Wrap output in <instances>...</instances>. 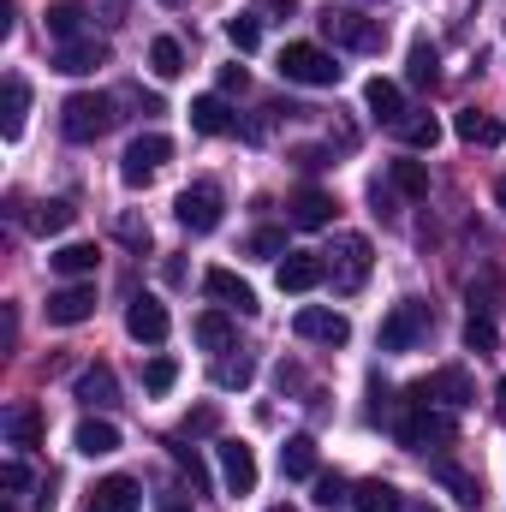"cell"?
<instances>
[{"label": "cell", "mask_w": 506, "mask_h": 512, "mask_svg": "<svg viewBox=\"0 0 506 512\" xmlns=\"http://www.w3.org/2000/svg\"><path fill=\"white\" fill-rule=\"evenodd\" d=\"M316 30L334 48H352V54H381V42H387V24L370 18V12H358V6H322Z\"/></svg>", "instance_id": "obj_1"}, {"label": "cell", "mask_w": 506, "mask_h": 512, "mask_svg": "<svg viewBox=\"0 0 506 512\" xmlns=\"http://www.w3.org/2000/svg\"><path fill=\"white\" fill-rule=\"evenodd\" d=\"M393 435H399V447H411V453H429V447L441 453V447H453V441H459L453 417H441L435 405H423V399H411V393H405V411H399Z\"/></svg>", "instance_id": "obj_2"}, {"label": "cell", "mask_w": 506, "mask_h": 512, "mask_svg": "<svg viewBox=\"0 0 506 512\" xmlns=\"http://www.w3.org/2000/svg\"><path fill=\"white\" fill-rule=\"evenodd\" d=\"M274 66H280L286 84H310V90H334V84L346 78V66H334V54L316 48V42H286Z\"/></svg>", "instance_id": "obj_3"}, {"label": "cell", "mask_w": 506, "mask_h": 512, "mask_svg": "<svg viewBox=\"0 0 506 512\" xmlns=\"http://www.w3.org/2000/svg\"><path fill=\"white\" fill-rule=\"evenodd\" d=\"M435 334V310L423 304V298H399L387 316H381V352H417L423 340Z\"/></svg>", "instance_id": "obj_4"}, {"label": "cell", "mask_w": 506, "mask_h": 512, "mask_svg": "<svg viewBox=\"0 0 506 512\" xmlns=\"http://www.w3.org/2000/svg\"><path fill=\"white\" fill-rule=\"evenodd\" d=\"M114 96H102V90H78V96H66V108H60V131L72 137V143H96L102 131H114Z\"/></svg>", "instance_id": "obj_5"}, {"label": "cell", "mask_w": 506, "mask_h": 512, "mask_svg": "<svg viewBox=\"0 0 506 512\" xmlns=\"http://www.w3.org/2000/svg\"><path fill=\"white\" fill-rule=\"evenodd\" d=\"M411 399H423V405H447V411H465V405H477V382H471L465 364H447V370H435V376H423V382L411 387Z\"/></svg>", "instance_id": "obj_6"}, {"label": "cell", "mask_w": 506, "mask_h": 512, "mask_svg": "<svg viewBox=\"0 0 506 512\" xmlns=\"http://www.w3.org/2000/svg\"><path fill=\"white\" fill-rule=\"evenodd\" d=\"M167 161H173V143H167L161 131H149V137H131V143H126V161H120V179L137 191V185H149V179H155Z\"/></svg>", "instance_id": "obj_7"}, {"label": "cell", "mask_w": 506, "mask_h": 512, "mask_svg": "<svg viewBox=\"0 0 506 512\" xmlns=\"http://www.w3.org/2000/svg\"><path fill=\"white\" fill-rule=\"evenodd\" d=\"M328 256H334V262H328L334 292H358V286L370 280V262H376V256H370V239H364V233H346Z\"/></svg>", "instance_id": "obj_8"}, {"label": "cell", "mask_w": 506, "mask_h": 512, "mask_svg": "<svg viewBox=\"0 0 506 512\" xmlns=\"http://www.w3.org/2000/svg\"><path fill=\"white\" fill-rule=\"evenodd\" d=\"M221 185H185L179 191V203H173V215H179V227L185 233H215L221 227Z\"/></svg>", "instance_id": "obj_9"}, {"label": "cell", "mask_w": 506, "mask_h": 512, "mask_svg": "<svg viewBox=\"0 0 506 512\" xmlns=\"http://www.w3.org/2000/svg\"><path fill=\"white\" fill-rule=\"evenodd\" d=\"M292 328H298V340H316V346H346L352 340V322L340 310H328V304H304L292 316Z\"/></svg>", "instance_id": "obj_10"}, {"label": "cell", "mask_w": 506, "mask_h": 512, "mask_svg": "<svg viewBox=\"0 0 506 512\" xmlns=\"http://www.w3.org/2000/svg\"><path fill=\"white\" fill-rule=\"evenodd\" d=\"M96 316V286L90 280H72V286H60L54 298H48V322L54 328H78V322H90Z\"/></svg>", "instance_id": "obj_11"}, {"label": "cell", "mask_w": 506, "mask_h": 512, "mask_svg": "<svg viewBox=\"0 0 506 512\" xmlns=\"http://www.w3.org/2000/svg\"><path fill=\"white\" fill-rule=\"evenodd\" d=\"M274 280H280V292H310V286L328 280V256L322 251H286V262L274 268Z\"/></svg>", "instance_id": "obj_12"}, {"label": "cell", "mask_w": 506, "mask_h": 512, "mask_svg": "<svg viewBox=\"0 0 506 512\" xmlns=\"http://www.w3.org/2000/svg\"><path fill=\"white\" fill-rule=\"evenodd\" d=\"M96 66H108V42H96V36H78V42L54 48V72H66V78H90Z\"/></svg>", "instance_id": "obj_13"}, {"label": "cell", "mask_w": 506, "mask_h": 512, "mask_svg": "<svg viewBox=\"0 0 506 512\" xmlns=\"http://www.w3.org/2000/svg\"><path fill=\"white\" fill-rule=\"evenodd\" d=\"M203 292H209L215 304L239 310V316H256V310H262V304H256V292L239 280V274H233V268H209V274H203Z\"/></svg>", "instance_id": "obj_14"}, {"label": "cell", "mask_w": 506, "mask_h": 512, "mask_svg": "<svg viewBox=\"0 0 506 512\" xmlns=\"http://www.w3.org/2000/svg\"><path fill=\"white\" fill-rule=\"evenodd\" d=\"M126 328H131V340H143V346H161L167 340V304L161 298H131V310H126Z\"/></svg>", "instance_id": "obj_15"}, {"label": "cell", "mask_w": 506, "mask_h": 512, "mask_svg": "<svg viewBox=\"0 0 506 512\" xmlns=\"http://www.w3.org/2000/svg\"><path fill=\"white\" fill-rule=\"evenodd\" d=\"M84 512H143V489H137L131 477H102V483L90 489Z\"/></svg>", "instance_id": "obj_16"}, {"label": "cell", "mask_w": 506, "mask_h": 512, "mask_svg": "<svg viewBox=\"0 0 506 512\" xmlns=\"http://www.w3.org/2000/svg\"><path fill=\"white\" fill-rule=\"evenodd\" d=\"M286 221H292L298 233H316V227H328V221H334V197H328V191H316V185H304V191L286 203Z\"/></svg>", "instance_id": "obj_17"}, {"label": "cell", "mask_w": 506, "mask_h": 512, "mask_svg": "<svg viewBox=\"0 0 506 512\" xmlns=\"http://www.w3.org/2000/svg\"><path fill=\"white\" fill-rule=\"evenodd\" d=\"M221 477H227V495H251L256 489V453L245 441H221Z\"/></svg>", "instance_id": "obj_18"}, {"label": "cell", "mask_w": 506, "mask_h": 512, "mask_svg": "<svg viewBox=\"0 0 506 512\" xmlns=\"http://www.w3.org/2000/svg\"><path fill=\"white\" fill-rule=\"evenodd\" d=\"M72 393H78L90 411H114V405H120V376H114L108 364H90V370L78 376V387H72Z\"/></svg>", "instance_id": "obj_19"}, {"label": "cell", "mask_w": 506, "mask_h": 512, "mask_svg": "<svg viewBox=\"0 0 506 512\" xmlns=\"http://www.w3.org/2000/svg\"><path fill=\"white\" fill-rule=\"evenodd\" d=\"M24 114H30V84L18 72H6V84H0V137L6 143L24 131Z\"/></svg>", "instance_id": "obj_20"}, {"label": "cell", "mask_w": 506, "mask_h": 512, "mask_svg": "<svg viewBox=\"0 0 506 512\" xmlns=\"http://www.w3.org/2000/svg\"><path fill=\"white\" fill-rule=\"evenodd\" d=\"M72 447H78L84 459H108V453H120V429H114L108 417H84V423L72 429Z\"/></svg>", "instance_id": "obj_21"}, {"label": "cell", "mask_w": 506, "mask_h": 512, "mask_svg": "<svg viewBox=\"0 0 506 512\" xmlns=\"http://www.w3.org/2000/svg\"><path fill=\"white\" fill-rule=\"evenodd\" d=\"M435 483H441V489H447L459 507H471V512L483 507V477H471L465 465H453V459H435Z\"/></svg>", "instance_id": "obj_22"}, {"label": "cell", "mask_w": 506, "mask_h": 512, "mask_svg": "<svg viewBox=\"0 0 506 512\" xmlns=\"http://www.w3.org/2000/svg\"><path fill=\"white\" fill-rule=\"evenodd\" d=\"M364 108L376 114L381 126H399V120H405V96H399L393 78H370V84H364Z\"/></svg>", "instance_id": "obj_23"}, {"label": "cell", "mask_w": 506, "mask_h": 512, "mask_svg": "<svg viewBox=\"0 0 506 512\" xmlns=\"http://www.w3.org/2000/svg\"><path fill=\"white\" fill-rule=\"evenodd\" d=\"M191 131H203V137H227V131H239V120L227 114L221 96H197V102H191Z\"/></svg>", "instance_id": "obj_24"}, {"label": "cell", "mask_w": 506, "mask_h": 512, "mask_svg": "<svg viewBox=\"0 0 506 512\" xmlns=\"http://www.w3.org/2000/svg\"><path fill=\"white\" fill-rule=\"evenodd\" d=\"M453 131H459L465 143H483V149H501V143H506V126H501V120H489L483 108H465V114L453 120Z\"/></svg>", "instance_id": "obj_25"}, {"label": "cell", "mask_w": 506, "mask_h": 512, "mask_svg": "<svg viewBox=\"0 0 506 512\" xmlns=\"http://www.w3.org/2000/svg\"><path fill=\"white\" fill-rule=\"evenodd\" d=\"M405 78L417 84V90H435L441 84V54H435V42H411V60H405Z\"/></svg>", "instance_id": "obj_26"}, {"label": "cell", "mask_w": 506, "mask_h": 512, "mask_svg": "<svg viewBox=\"0 0 506 512\" xmlns=\"http://www.w3.org/2000/svg\"><path fill=\"white\" fill-rule=\"evenodd\" d=\"M352 501H358V512H405V495L393 483H381V477H364L352 489Z\"/></svg>", "instance_id": "obj_27"}, {"label": "cell", "mask_w": 506, "mask_h": 512, "mask_svg": "<svg viewBox=\"0 0 506 512\" xmlns=\"http://www.w3.org/2000/svg\"><path fill=\"white\" fill-rule=\"evenodd\" d=\"M6 435H12V447H36L42 441V405H12L6 411Z\"/></svg>", "instance_id": "obj_28"}, {"label": "cell", "mask_w": 506, "mask_h": 512, "mask_svg": "<svg viewBox=\"0 0 506 512\" xmlns=\"http://www.w3.org/2000/svg\"><path fill=\"white\" fill-rule=\"evenodd\" d=\"M167 453H173V465L185 471L191 495H209V465H203V453H197V447H185V435H173V441H167Z\"/></svg>", "instance_id": "obj_29"}, {"label": "cell", "mask_w": 506, "mask_h": 512, "mask_svg": "<svg viewBox=\"0 0 506 512\" xmlns=\"http://www.w3.org/2000/svg\"><path fill=\"white\" fill-rule=\"evenodd\" d=\"M78 30H84V6H78V0H54V6H48V36H54V48H60V42H78Z\"/></svg>", "instance_id": "obj_30"}, {"label": "cell", "mask_w": 506, "mask_h": 512, "mask_svg": "<svg viewBox=\"0 0 506 512\" xmlns=\"http://www.w3.org/2000/svg\"><path fill=\"white\" fill-rule=\"evenodd\" d=\"M191 334H197V346H203V352H233V322H227L221 310H203Z\"/></svg>", "instance_id": "obj_31"}, {"label": "cell", "mask_w": 506, "mask_h": 512, "mask_svg": "<svg viewBox=\"0 0 506 512\" xmlns=\"http://www.w3.org/2000/svg\"><path fill=\"white\" fill-rule=\"evenodd\" d=\"M280 471L298 483V477H316V441L310 435H292L286 447H280Z\"/></svg>", "instance_id": "obj_32"}, {"label": "cell", "mask_w": 506, "mask_h": 512, "mask_svg": "<svg viewBox=\"0 0 506 512\" xmlns=\"http://www.w3.org/2000/svg\"><path fill=\"white\" fill-rule=\"evenodd\" d=\"M66 280H84V274H96V262H102V251L96 245H60V251L48 256Z\"/></svg>", "instance_id": "obj_33"}, {"label": "cell", "mask_w": 506, "mask_h": 512, "mask_svg": "<svg viewBox=\"0 0 506 512\" xmlns=\"http://www.w3.org/2000/svg\"><path fill=\"white\" fill-rule=\"evenodd\" d=\"M149 72H155V78H179V72H185L179 36H155V42H149Z\"/></svg>", "instance_id": "obj_34"}, {"label": "cell", "mask_w": 506, "mask_h": 512, "mask_svg": "<svg viewBox=\"0 0 506 512\" xmlns=\"http://www.w3.org/2000/svg\"><path fill=\"white\" fill-rule=\"evenodd\" d=\"M387 185H393L399 197H429V167H423V161H393V167H387Z\"/></svg>", "instance_id": "obj_35"}, {"label": "cell", "mask_w": 506, "mask_h": 512, "mask_svg": "<svg viewBox=\"0 0 506 512\" xmlns=\"http://www.w3.org/2000/svg\"><path fill=\"white\" fill-rule=\"evenodd\" d=\"M72 221H78V209H72L66 197H48V203H36V215H30L36 233H66Z\"/></svg>", "instance_id": "obj_36"}, {"label": "cell", "mask_w": 506, "mask_h": 512, "mask_svg": "<svg viewBox=\"0 0 506 512\" xmlns=\"http://www.w3.org/2000/svg\"><path fill=\"white\" fill-rule=\"evenodd\" d=\"M399 137H405V149H435L441 143V120L435 114H405L399 120Z\"/></svg>", "instance_id": "obj_37"}, {"label": "cell", "mask_w": 506, "mask_h": 512, "mask_svg": "<svg viewBox=\"0 0 506 512\" xmlns=\"http://www.w3.org/2000/svg\"><path fill=\"white\" fill-rule=\"evenodd\" d=\"M465 346H471V352H495V346H501V328H495L489 310H471V322H465Z\"/></svg>", "instance_id": "obj_38"}, {"label": "cell", "mask_w": 506, "mask_h": 512, "mask_svg": "<svg viewBox=\"0 0 506 512\" xmlns=\"http://www.w3.org/2000/svg\"><path fill=\"white\" fill-rule=\"evenodd\" d=\"M227 42H233L239 54H256V42H262V18H256V12H233V18H227Z\"/></svg>", "instance_id": "obj_39"}, {"label": "cell", "mask_w": 506, "mask_h": 512, "mask_svg": "<svg viewBox=\"0 0 506 512\" xmlns=\"http://www.w3.org/2000/svg\"><path fill=\"white\" fill-rule=\"evenodd\" d=\"M251 376H256V364L245 358V352H239V358H227V352L215 358V382L221 387H251Z\"/></svg>", "instance_id": "obj_40"}, {"label": "cell", "mask_w": 506, "mask_h": 512, "mask_svg": "<svg viewBox=\"0 0 506 512\" xmlns=\"http://www.w3.org/2000/svg\"><path fill=\"white\" fill-rule=\"evenodd\" d=\"M245 256H256V262H274V256H286V233H280V227H256L251 245H245Z\"/></svg>", "instance_id": "obj_41"}, {"label": "cell", "mask_w": 506, "mask_h": 512, "mask_svg": "<svg viewBox=\"0 0 506 512\" xmlns=\"http://www.w3.org/2000/svg\"><path fill=\"white\" fill-rule=\"evenodd\" d=\"M173 382H179V364H173V358H149V364H143V387H149V393H167Z\"/></svg>", "instance_id": "obj_42"}, {"label": "cell", "mask_w": 506, "mask_h": 512, "mask_svg": "<svg viewBox=\"0 0 506 512\" xmlns=\"http://www.w3.org/2000/svg\"><path fill=\"white\" fill-rule=\"evenodd\" d=\"M316 507H340V501H352V489H346V477H316V495H310Z\"/></svg>", "instance_id": "obj_43"}, {"label": "cell", "mask_w": 506, "mask_h": 512, "mask_svg": "<svg viewBox=\"0 0 506 512\" xmlns=\"http://www.w3.org/2000/svg\"><path fill=\"white\" fill-rule=\"evenodd\" d=\"M506 292L501 274H483V280H471V310H495V298Z\"/></svg>", "instance_id": "obj_44"}, {"label": "cell", "mask_w": 506, "mask_h": 512, "mask_svg": "<svg viewBox=\"0 0 506 512\" xmlns=\"http://www.w3.org/2000/svg\"><path fill=\"white\" fill-rule=\"evenodd\" d=\"M215 423H221V411H215V405H197V411L185 417V429H179V435H209Z\"/></svg>", "instance_id": "obj_45"}, {"label": "cell", "mask_w": 506, "mask_h": 512, "mask_svg": "<svg viewBox=\"0 0 506 512\" xmlns=\"http://www.w3.org/2000/svg\"><path fill=\"white\" fill-rule=\"evenodd\" d=\"M0 483H6V495H12V501H18V495H24V489H30V471H24V465H18V459H6V471H0Z\"/></svg>", "instance_id": "obj_46"}, {"label": "cell", "mask_w": 506, "mask_h": 512, "mask_svg": "<svg viewBox=\"0 0 506 512\" xmlns=\"http://www.w3.org/2000/svg\"><path fill=\"white\" fill-rule=\"evenodd\" d=\"M292 161H298L304 173H316V167H334V149H292Z\"/></svg>", "instance_id": "obj_47"}, {"label": "cell", "mask_w": 506, "mask_h": 512, "mask_svg": "<svg viewBox=\"0 0 506 512\" xmlns=\"http://www.w3.org/2000/svg\"><path fill=\"white\" fill-rule=\"evenodd\" d=\"M245 84H251V72H245L239 60H233V66H221V90H227V96H233V90H245Z\"/></svg>", "instance_id": "obj_48"}, {"label": "cell", "mask_w": 506, "mask_h": 512, "mask_svg": "<svg viewBox=\"0 0 506 512\" xmlns=\"http://www.w3.org/2000/svg\"><path fill=\"white\" fill-rule=\"evenodd\" d=\"M120 239H126V245H137V251H143V245H149V227H137V221H120Z\"/></svg>", "instance_id": "obj_49"}, {"label": "cell", "mask_w": 506, "mask_h": 512, "mask_svg": "<svg viewBox=\"0 0 506 512\" xmlns=\"http://www.w3.org/2000/svg\"><path fill=\"white\" fill-rule=\"evenodd\" d=\"M256 6L274 12V18H292V12H298V0H256Z\"/></svg>", "instance_id": "obj_50"}, {"label": "cell", "mask_w": 506, "mask_h": 512, "mask_svg": "<svg viewBox=\"0 0 506 512\" xmlns=\"http://www.w3.org/2000/svg\"><path fill=\"white\" fill-rule=\"evenodd\" d=\"M161 512H191V507H185L179 495H161Z\"/></svg>", "instance_id": "obj_51"}, {"label": "cell", "mask_w": 506, "mask_h": 512, "mask_svg": "<svg viewBox=\"0 0 506 512\" xmlns=\"http://www.w3.org/2000/svg\"><path fill=\"white\" fill-rule=\"evenodd\" d=\"M495 203H501V209H506V173H501V185H495Z\"/></svg>", "instance_id": "obj_52"}, {"label": "cell", "mask_w": 506, "mask_h": 512, "mask_svg": "<svg viewBox=\"0 0 506 512\" xmlns=\"http://www.w3.org/2000/svg\"><path fill=\"white\" fill-rule=\"evenodd\" d=\"M495 393H501V417H506V376H501V387H495Z\"/></svg>", "instance_id": "obj_53"}, {"label": "cell", "mask_w": 506, "mask_h": 512, "mask_svg": "<svg viewBox=\"0 0 506 512\" xmlns=\"http://www.w3.org/2000/svg\"><path fill=\"white\" fill-rule=\"evenodd\" d=\"M268 512H292V507H268Z\"/></svg>", "instance_id": "obj_54"}]
</instances>
